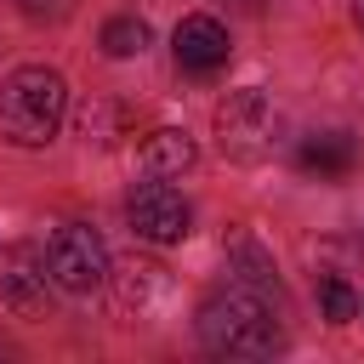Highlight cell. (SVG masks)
Listing matches in <instances>:
<instances>
[{
	"label": "cell",
	"mask_w": 364,
	"mask_h": 364,
	"mask_svg": "<svg viewBox=\"0 0 364 364\" xmlns=\"http://www.w3.org/2000/svg\"><path fill=\"white\" fill-rule=\"evenodd\" d=\"M199 341L216 358H273L284 347V324L267 307V290L228 284L199 307Z\"/></svg>",
	"instance_id": "1"
},
{
	"label": "cell",
	"mask_w": 364,
	"mask_h": 364,
	"mask_svg": "<svg viewBox=\"0 0 364 364\" xmlns=\"http://www.w3.org/2000/svg\"><path fill=\"white\" fill-rule=\"evenodd\" d=\"M68 114V80L46 63H23L0 85V136L11 148H46Z\"/></svg>",
	"instance_id": "2"
},
{
	"label": "cell",
	"mask_w": 364,
	"mask_h": 364,
	"mask_svg": "<svg viewBox=\"0 0 364 364\" xmlns=\"http://www.w3.org/2000/svg\"><path fill=\"white\" fill-rule=\"evenodd\" d=\"M279 125H284L279 108H273L267 91H256V85L228 91V97L216 102V148H222L228 159H245V165L267 159L273 142H279Z\"/></svg>",
	"instance_id": "3"
},
{
	"label": "cell",
	"mask_w": 364,
	"mask_h": 364,
	"mask_svg": "<svg viewBox=\"0 0 364 364\" xmlns=\"http://www.w3.org/2000/svg\"><path fill=\"white\" fill-rule=\"evenodd\" d=\"M46 267L51 279L68 290V296H91L102 279H108V245L97 239V228L85 222H63L46 245Z\"/></svg>",
	"instance_id": "4"
},
{
	"label": "cell",
	"mask_w": 364,
	"mask_h": 364,
	"mask_svg": "<svg viewBox=\"0 0 364 364\" xmlns=\"http://www.w3.org/2000/svg\"><path fill=\"white\" fill-rule=\"evenodd\" d=\"M125 222H131V233L148 239V245H176V239H188L193 210H188V199H182L171 182H159V176L148 171V182H136L131 199H125Z\"/></svg>",
	"instance_id": "5"
},
{
	"label": "cell",
	"mask_w": 364,
	"mask_h": 364,
	"mask_svg": "<svg viewBox=\"0 0 364 364\" xmlns=\"http://www.w3.org/2000/svg\"><path fill=\"white\" fill-rule=\"evenodd\" d=\"M51 267L34 245H0V301L23 318H40L51 301Z\"/></svg>",
	"instance_id": "6"
},
{
	"label": "cell",
	"mask_w": 364,
	"mask_h": 364,
	"mask_svg": "<svg viewBox=\"0 0 364 364\" xmlns=\"http://www.w3.org/2000/svg\"><path fill=\"white\" fill-rule=\"evenodd\" d=\"M114 296L131 318H154L165 301H171V273L159 262H119V279H114Z\"/></svg>",
	"instance_id": "7"
},
{
	"label": "cell",
	"mask_w": 364,
	"mask_h": 364,
	"mask_svg": "<svg viewBox=\"0 0 364 364\" xmlns=\"http://www.w3.org/2000/svg\"><path fill=\"white\" fill-rule=\"evenodd\" d=\"M171 46H176V63L193 68V74H216L228 63V28L216 17H182Z\"/></svg>",
	"instance_id": "8"
},
{
	"label": "cell",
	"mask_w": 364,
	"mask_h": 364,
	"mask_svg": "<svg viewBox=\"0 0 364 364\" xmlns=\"http://www.w3.org/2000/svg\"><path fill=\"white\" fill-rule=\"evenodd\" d=\"M353 159H358V148H353L347 131H313L296 148V171L301 176H318V182H341L353 171Z\"/></svg>",
	"instance_id": "9"
},
{
	"label": "cell",
	"mask_w": 364,
	"mask_h": 364,
	"mask_svg": "<svg viewBox=\"0 0 364 364\" xmlns=\"http://www.w3.org/2000/svg\"><path fill=\"white\" fill-rule=\"evenodd\" d=\"M193 159H199V148H193V136L176 131V125H159V131L142 136V165H148L154 176H182V171H193Z\"/></svg>",
	"instance_id": "10"
},
{
	"label": "cell",
	"mask_w": 364,
	"mask_h": 364,
	"mask_svg": "<svg viewBox=\"0 0 364 364\" xmlns=\"http://www.w3.org/2000/svg\"><path fill=\"white\" fill-rule=\"evenodd\" d=\"M318 301H324V318H330V324H353L358 307H364L358 290H353L341 273H324V279H318Z\"/></svg>",
	"instance_id": "11"
},
{
	"label": "cell",
	"mask_w": 364,
	"mask_h": 364,
	"mask_svg": "<svg viewBox=\"0 0 364 364\" xmlns=\"http://www.w3.org/2000/svg\"><path fill=\"white\" fill-rule=\"evenodd\" d=\"M148 40H154V34H148L142 17H114V23H102V51H108V57H136Z\"/></svg>",
	"instance_id": "12"
},
{
	"label": "cell",
	"mask_w": 364,
	"mask_h": 364,
	"mask_svg": "<svg viewBox=\"0 0 364 364\" xmlns=\"http://www.w3.org/2000/svg\"><path fill=\"white\" fill-rule=\"evenodd\" d=\"M80 136L85 142H114L119 136V108L114 102H85L80 108Z\"/></svg>",
	"instance_id": "13"
},
{
	"label": "cell",
	"mask_w": 364,
	"mask_h": 364,
	"mask_svg": "<svg viewBox=\"0 0 364 364\" xmlns=\"http://www.w3.org/2000/svg\"><path fill=\"white\" fill-rule=\"evenodd\" d=\"M17 11H23L28 23H63V17L74 11V0H17Z\"/></svg>",
	"instance_id": "14"
},
{
	"label": "cell",
	"mask_w": 364,
	"mask_h": 364,
	"mask_svg": "<svg viewBox=\"0 0 364 364\" xmlns=\"http://www.w3.org/2000/svg\"><path fill=\"white\" fill-rule=\"evenodd\" d=\"M353 17H358V28H364V0H353Z\"/></svg>",
	"instance_id": "15"
}]
</instances>
